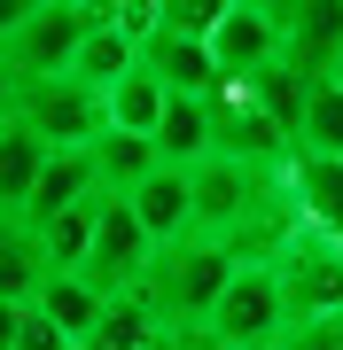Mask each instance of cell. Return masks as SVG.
Instances as JSON below:
<instances>
[{
    "mask_svg": "<svg viewBox=\"0 0 343 350\" xmlns=\"http://www.w3.org/2000/svg\"><path fill=\"white\" fill-rule=\"evenodd\" d=\"M24 312L55 319V327H63V335L78 342V335H86V327H94V312H102V296H94V288L78 280V273H47V280L31 288V304H24Z\"/></svg>",
    "mask_w": 343,
    "mask_h": 350,
    "instance_id": "cell-19",
    "label": "cell"
},
{
    "mask_svg": "<svg viewBox=\"0 0 343 350\" xmlns=\"http://www.w3.org/2000/svg\"><path fill=\"white\" fill-rule=\"evenodd\" d=\"M281 179H289V195H296V211H305V226L343 234V156H305V148H289Z\"/></svg>",
    "mask_w": 343,
    "mask_h": 350,
    "instance_id": "cell-12",
    "label": "cell"
},
{
    "mask_svg": "<svg viewBox=\"0 0 343 350\" xmlns=\"http://www.w3.org/2000/svg\"><path fill=\"white\" fill-rule=\"evenodd\" d=\"M16 350H78V342H71V335H63V327H55V319L24 312V319H16Z\"/></svg>",
    "mask_w": 343,
    "mask_h": 350,
    "instance_id": "cell-26",
    "label": "cell"
},
{
    "mask_svg": "<svg viewBox=\"0 0 343 350\" xmlns=\"http://www.w3.org/2000/svg\"><path fill=\"white\" fill-rule=\"evenodd\" d=\"M125 211L140 218V234H149L156 250H164V241H179V234H188V172L156 163V172H149V179H140V187L125 195Z\"/></svg>",
    "mask_w": 343,
    "mask_h": 350,
    "instance_id": "cell-16",
    "label": "cell"
},
{
    "mask_svg": "<svg viewBox=\"0 0 343 350\" xmlns=\"http://www.w3.org/2000/svg\"><path fill=\"white\" fill-rule=\"evenodd\" d=\"M211 70H218V86H250L266 63H281V31L266 24V16H250V8H234L227 0V16L211 24Z\"/></svg>",
    "mask_w": 343,
    "mask_h": 350,
    "instance_id": "cell-8",
    "label": "cell"
},
{
    "mask_svg": "<svg viewBox=\"0 0 343 350\" xmlns=\"http://www.w3.org/2000/svg\"><path fill=\"white\" fill-rule=\"evenodd\" d=\"M125 70H140V39H125L117 24H102V31L78 39V55H71V70H63V78H78V86L102 94V86H117Z\"/></svg>",
    "mask_w": 343,
    "mask_h": 350,
    "instance_id": "cell-18",
    "label": "cell"
},
{
    "mask_svg": "<svg viewBox=\"0 0 343 350\" xmlns=\"http://www.w3.org/2000/svg\"><path fill=\"white\" fill-rule=\"evenodd\" d=\"M140 70H149L164 94H211V86H218L211 47H203V39H188V31H164V24L140 39Z\"/></svg>",
    "mask_w": 343,
    "mask_h": 350,
    "instance_id": "cell-11",
    "label": "cell"
},
{
    "mask_svg": "<svg viewBox=\"0 0 343 350\" xmlns=\"http://www.w3.org/2000/svg\"><path fill=\"white\" fill-rule=\"evenodd\" d=\"M156 241L140 234V218L125 211V202L102 195V211H94V241H86V265H78V280L94 288V296H125V288H140V273H149Z\"/></svg>",
    "mask_w": 343,
    "mask_h": 350,
    "instance_id": "cell-6",
    "label": "cell"
},
{
    "mask_svg": "<svg viewBox=\"0 0 343 350\" xmlns=\"http://www.w3.org/2000/svg\"><path fill=\"white\" fill-rule=\"evenodd\" d=\"M164 319L140 304V288H125V296H110L102 312H94V327L78 335V350H164Z\"/></svg>",
    "mask_w": 343,
    "mask_h": 350,
    "instance_id": "cell-14",
    "label": "cell"
},
{
    "mask_svg": "<svg viewBox=\"0 0 343 350\" xmlns=\"http://www.w3.org/2000/svg\"><path fill=\"white\" fill-rule=\"evenodd\" d=\"M156 109H164V86H156L149 70H125L117 86H102V125L110 133H156Z\"/></svg>",
    "mask_w": 343,
    "mask_h": 350,
    "instance_id": "cell-20",
    "label": "cell"
},
{
    "mask_svg": "<svg viewBox=\"0 0 343 350\" xmlns=\"http://www.w3.org/2000/svg\"><path fill=\"white\" fill-rule=\"evenodd\" d=\"M102 24H110V0H39L24 24L0 39V63H8L16 86H24V78H63L78 39L102 31Z\"/></svg>",
    "mask_w": 343,
    "mask_h": 350,
    "instance_id": "cell-2",
    "label": "cell"
},
{
    "mask_svg": "<svg viewBox=\"0 0 343 350\" xmlns=\"http://www.w3.org/2000/svg\"><path fill=\"white\" fill-rule=\"evenodd\" d=\"M94 211H102V195L63 211L55 226H39V250H47V273H78L86 265V241H94Z\"/></svg>",
    "mask_w": 343,
    "mask_h": 350,
    "instance_id": "cell-24",
    "label": "cell"
},
{
    "mask_svg": "<svg viewBox=\"0 0 343 350\" xmlns=\"http://www.w3.org/2000/svg\"><path fill=\"white\" fill-rule=\"evenodd\" d=\"M8 125H24L39 148H86L94 133H102V94L78 86V78H24V86L8 94Z\"/></svg>",
    "mask_w": 343,
    "mask_h": 350,
    "instance_id": "cell-3",
    "label": "cell"
},
{
    "mask_svg": "<svg viewBox=\"0 0 343 350\" xmlns=\"http://www.w3.org/2000/svg\"><path fill=\"white\" fill-rule=\"evenodd\" d=\"M47 280V250L16 211H0V304H31V288Z\"/></svg>",
    "mask_w": 343,
    "mask_h": 350,
    "instance_id": "cell-17",
    "label": "cell"
},
{
    "mask_svg": "<svg viewBox=\"0 0 343 350\" xmlns=\"http://www.w3.org/2000/svg\"><path fill=\"white\" fill-rule=\"evenodd\" d=\"M8 94H16V78H8V63H0V109H8Z\"/></svg>",
    "mask_w": 343,
    "mask_h": 350,
    "instance_id": "cell-30",
    "label": "cell"
},
{
    "mask_svg": "<svg viewBox=\"0 0 343 350\" xmlns=\"http://www.w3.org/2000/svg\"><path fill=\"white\" fill-rule=\"evenodd\" d=\"M16 319H24V304H0V350H16Z\"/></svg>",
    "mask_w": 343,
    "mask_h": 350,
    "instance_id": "cell-29",
    "label": "cell"
},
{
    "mask_svg": "<svg viewBox=\"0 0 343 350\" xmlns=\"http://www.w3.org/2000/svg\"><path fill=\"white\" fill-rule=\"evenodd\" d=\"M78 202H94V163H86V148H55L39 163V179H31V195H24L16 218L39 234V226H55L63 211H78Z\"/></svg>",
    "mask_w": 343,
    "mask_h": 350,
    "instance_id": "cell-10",
    "label": "cell"
},
{
    "mask_svg": "<svg viewBox=\"0 0 343 350\" xmlns=\"http://www.w3.org/2000/svg\"><path fill=\"white\" fill-rule=\"evenodd\" d=\"M86 163H94V195L125 202V195L140 187V179L156 172V148H149L140 133H110V125H102V133L86 140Z\"/></svg>",
    "mask_w": 343,
    "mask_h": 350,
    "instance_id": "cell-15",
    "label": "cell"
},
{
    "mask_svg": "<svg viewBox=\"0 0 343 350\" xmlns=\"http://www.w3.org/2000/svg\"><path fill=\"white\" fill-rule=\"evenodd\" d=\"M149 148H156V163H172V172L203 163V156H211V109H203V94H164Z\"/></svg>",
    "mask_w": 343,
    "mask_h": 350,
    "instance_id": "cell-13",
    "label": "cell"
},
{
    "mask_svg": "<svg viewBox=\"0 0 343 350\" xmlns=\"http://www.w3.org/2000/svg\"><path fill=\"white\" fill-rule=\"evenodd\" d=\"M281 280V312L289 319H328L343 312V234H320V226H296L273 257Z\"/></svg>",
    "mask_w": 343,
    "mask_h": 350,
    "instance_id": "cell-4",
    "label": "cell"
},
{
    "mask_svg": "<svg viewBox=\"0 0 343 350\" xmlns=\"http://www.w3.org/2000/svg\"><path fill=\"white\" fill-rule=\"evenodd\" d=\"M289 312H281V280L273 265H234L227 288H218V304L203 312V335L227 342V350H273Z\"/></svg>",
    "mask_w": 343,
    "mask_h": 350,
    "instance_id": "cell-5",
    "label": "cell"
},
{
    "mask_svg": "<svg viewBox=\"0 0 343 350\" xmlns=\"http://www.w3.org/2000/svg\"><path fill=\"white\" fill-rule=\"evenodd\" d=\"M203 109H211V156L257 163V172H281V163H289V140H281L266 117H257V101L242 94V86H211Z\"/></svg>",
    "mask_w": 343,
    "mask_h": 350,
    "instance_id": "cell-7",
    "label": "cell"
},
{
    "mask_svg": "<svg viewBox=\"0 0 343 350\" xmlns=\"http://www.w3.org/2000/svg\"><path fill=\"white\" fill-rule=\"evenodd\" d=\"M296 148H305V156H343V86H335V78H320V86L305 94Z\"/></svg>",
    "mask_w": 343,
    "mask_h": 350,
    "instance_id": "cell-23",
    "label": "cell"
},
{
    "mask_svg": "<svg viewBox=\"0 0 343 350\" xmlns=\"http://www.w3.org/2000/svg\"><path fill=\"white\" fill-rule=\"evenodd\" d=\"M39 163H47V148H39L24 125H8V117H0V211H24Z\"/></svg>",
    "mask_w": 343,
    "mask_h": 350,
    "instance_id": "cell-22",
    "label": "cell"
},
{
    "mask_svg": "<svg viewBox=\"0 0 343 350\" xmlns=\"http://www.w3.org/2000/svg\"><path fill=\"white\" fill-rule=\"evenodd\" d=\"M31 8H39V0H0V39H8L16 24H24V16H31Z\"/></svg>",
    "mask_w": 343,
    "mask_h": 350,
    "instance_id": "cell-28",
    "label": "cell"
},
{
    "mask_svg": "<svg viewBox=\"0 0 343 350\" xmlns=\"http://www.w3.org/2000/svg\"><path fill=\"white\" fill-rule=\"evenodd\" d=\"M234 8H250V16H266L273 31H289V16L305 8V0H234Z\"/></svg>",
    "mask_w": 343,
    "mask_h": 350,
    "instance_id": "cell-27",
    "label": "cell"
},
{
    "mask_svg": "<svg viewBox=\"0 0 343 350\" xmlns=\"http://www.w3.org/2000/svg\"><path fill=\"white\" fill-rule=\"evenodd\" d=\"M242 94H250V101H257V117H266V125H273V133L296 148V125H305V94H312L305 78H289L281 63H266V70H257Z\"/></svg>",
    "mask_w": 343,
    "mask_h": 350,
    "instance_id": "cell-21",
    "label": "cell"
},
{
    "mask_svg": "<svg viewBox=\"0 0 343 350\" xmlns=\"http://www.w3.org/2000/svg\"><path fill=\"white\" fill-rule=\"evenodd\" d=\"M227 273H234V257L218 250V241L179 234V241H164V250L149 257V273H140V304L164 319V335H188V327H203V312L218 304Z\"/></svg>",
    "mask_w": 343,
    "mask_h": 350,
    "instance_id": "cell-1",
    "label": "cell"
},
{
    "mask_svg": "<svg viewBox=\"0 0 343 350\" xmlns=\"http://www.w3.org/2000/svg\"><path fill=\"white\" fill-rule=\"evenodd\" d=\"M335 47H343V0H305L289 16V31H281V70L320 86L335 70Z\"/></svg>",
    "mask_w": 343,
    "mask_h": 350,
    "instance_id": "cell-9",
    "label": "cell"
},
{
    "mask_svg": "<svg viewBox=\"0 0 343 350\" xmlns=\"http://www.w3.org/2000/svg\"><path fill=\"white\" fill-rule=\"evenodd\" d=\"M273 350H343V312H328V319H289Z\"/></svg>",
    "mask_w": 343,
    "mask_h": 350,
    "instance_id": "cell-25",
    "label": "cell"
},
{
    "mask_svg": "<svg viewBox=\"0 0 343 350\" xmlns=\"http://www.w3.org/2000/svg\"><path fill=\"white\" fill-rule=\"evenodd\" d=\"M328 78H335V86H343V47H335V70H328Z\"/></svg>",
    "mask_w": 343,
    "mask_h": 350,
    "instance_id": "cell-31",
    "label": "cell"
}]
</instances>
